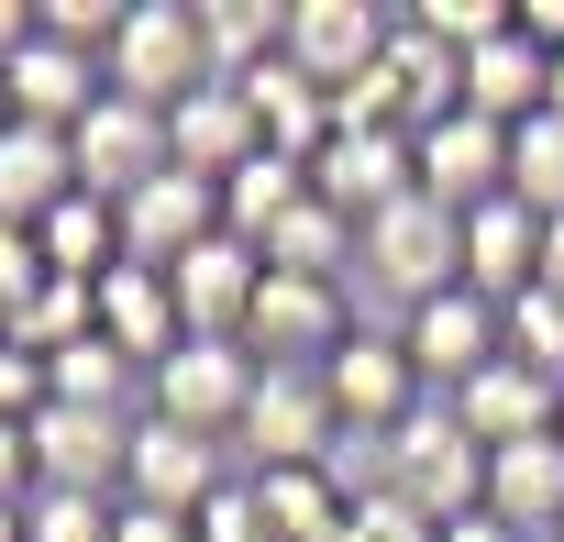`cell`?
<instances>
[{"mask_svg":"<svg viewBox=\"0 0 564 542\" xmlns=\"http://www.w3.org/2000/svg\"><path fill=\"white\" fill-rule=\"evenodd\" d=\"M388 498H410L432 531L476 520V509H487V443H476L443 399H421V410L388 432Z\"/></svg>","mask_w":564,"mask_h":542,"instance_id":"1","label":"cell"},{"mask_svg":"<svg viewBox=\"0 0 564 542\" xmlns=\"http://www.w3.org/2000/svg\"><path fill=\"white\" fill-rule=\"evenodd\" d=\"M355 278H377L399 311H421V300L465 289V210H443L432 188H410L399 210H377V221H366V243H355Z\"/></svg>","mask_w":564,"mask_h":542,"instance_id":"2","label":"cell"},{"mask_svg":"<svg viewBox=\"0 0 564 542\" xmlns=\"http://www.w3.org/2000/svg\"><path fill=\"white\" fill-rule=\"evenodd\" d=\"M111 89H122V100H144V111H177L188 89H210V45H199V12H177V0H122Z\"/></svg>","mask_w":564,"mask_h":542,"instance_id":"3","label":"cell"},{"mask_svg":"<svg viewBox=\"0 0 564 542\" xmlns=\"http://www.w3.org/2000/svg\"><path fill=\"white\" fill-rule=\"evenodd\" d=\"M311 188L366 232L377 210H399V199L421 188V144H410V133H388V122H333V144L311 155Z\"/></svg>","mask_w":564,"mask_h":542,"instance_id":"4","label":"cell"},{"mask_svg":"<svg viewBox=\"0 0 564 542\" xmlns=\"http://www.w3.org/2000/svg\"><path fill=\"white\" fill-rule=\"evenodd\" d=\"M254 377H265V366H254L243 344H199V333H188V344H177L144 388H155V421L232 443V432H243V410H254Z\"/></svg>","mask_w":564,"mask_h":542,"instance_id":"5","label":"cell"},{"mask_svg":"<svg viewBox=\"0 0 564 542\" xmlns=\"http://www.w3.org/2000/svg\"><path fill=\"white\" fill-rule=\"evenodd\" d=\"M333 432H344V410H333V388H322L311 366H265V377H254V410H243L232 443H243L254 476H276V465H322Z\"/></svg>","mask_w":564,"mask_h":542,"instance_id":"6","label":"cell"},{"mask_svg":"<svg viewBox=\"0 0 564 542\" xmlns=\"http://www.w3.org/2000/svg\"><path fill=\"white\" fill-rule=\"evenodd\" d=\"M399 344H410V366H421V388H432V399L476 388V377L509 355V333H498V300H476V289H443V300L399 311Z\"/></svg>","mask_w":564,"mask_h":542,"instance_id":"7","label":"cell"},{"mask_svg":"<svg viewBox=\"0 0 564 542\" xmlns=\"http://www.w3.org/2000/svg\"><path fill=\"white\" fill-rule=\"evenodd\" d=\"M355 344V322H344V289H322V278H265L254 289V322H243V355L254 366H333Z\"/></svg>","mask_w":564,"mask_h":542,"instance_id":"8","label":"cell"},{"mask_svg":"<svg viewBox=\"0 0 564 542\" xmlns=\"http://www.w3.org/2000/svg\"><path fill=\"white\" fill-rule=\"evenodd\" d=\"M199 243H221V188L210 177L166 166V177H144L122 199V265H166V278H177Z\"/></svg>","mask_w":564,"mask_h":542,"instance_id":"9","label":"cell"},{"mask_svg":"<svg viewBox=\"0 0 564 542\" xmlns=\"http://www.w3.org/2000/svg\"><path fill=\"white\" fill-rule=\"evenodd\" d=\"M232 487V454L210 443V432H177V421H133V476H122V498L133 509H177V520H199L210 498Z\"/></svg>","mask_w":564,"mask_h":542,"instance_id":"10","label":"cell"},{"mask_svg":"<svg viewBox=\"0 0 564 542\" xmlns=\"http://www.w3.org/2000/svg\"><path fill=\"white\" fill-rule=\"evenodd\" d=\"M166 166H177V155H166V111H144V100L111 89V100L78 122V188H89V199L122 210V199H133L144 177H166Z\"/></svg>","mask_w":564,"mask_h":542,"instance_id":"11","label":"cell"},{"mask_svg":"<svg viewBox=\"0 0 564 542\" xmlns=\"http://www.w3.org/2000/svg\"><path fill=\"white\" fill-rule=\"evenodd\" d=\"M34 476H45V487H78V498H122V476H133V421L45 399V421H34Z\"/></svg>","mask_w":564,"mask_h":542,"instance_id":"12","label":"cell"},{"mask_svg":"<svg viewBox=\"0 0 564 542\" xmlns=\"http://www.w3.org/2000/svg\"><path fill=\"white\" fill-rule=\"evenodd\" d=\"M388 45H399V12H366V0H300V12H289V67L322 78L333 100H344Z\"/></svg>","mask_w":564,"mask_h":542,"instance_id":"13","label":"cell"},{"mask_svg":"<svg viewBox=\"0 0 564 542\" xmlns=\"http://www.w3.org/2000/svg\"><path fill=\"white\" fill-rule=\"evenodd\" d=\"M0 100H12V122L78 133V122L111 100V67H100V56H78V45H56V34H34L12 67H0Z\"/></svg>","mask_w":564,"mask_h":542,"instance_id":"14","label":"cell"},{"mask_svg":"<svg viewBox=\"0 0 564 542\" xmlns=\"http://www.w3.org/2000/svg\"><path fill=\"white\" fill-rule=\"evenodd\" d=\"M421 188H432L443 210H487V199H509V122H487V111H443V122L421 133Z\"/></svg>","mask_w":564,"mask_h":542,"instance_id":"15","label":"cell"},{"mask_svg":"<svg viewBox=\"0 0 564 542\" xmlns=\"http://www.w3.org/2000/svg\"><path fill=\"white\" fill-rule=\"evenodd\" d=\"M322 388H333V410H344V421H366V432H399V421L432 399V388H421V366H410V344H399V333H366V322H355V344L322 366Z\"/></svg>","mask_w":564,"mask_h":542,"instance_id":"16","label":"cell"},{"mask_svg":"<svg viewBox=\"0 0 564 542\" xmlns=\"http://www.w3.org/2000/svg\"><path fill=\"white\" fill-rule=\"evenodd\" d=\"M166 155L188 166V177H232V166H254L265 155V122H254V100L232 89V78H210V89H188L177 111H166Z\"/></svg>","mask_w":564,"mask_h":542,"instance_id":"17","label":"cell"},{"mask_svg":"<svg viewBox=\"0 0 564 542\" xmlns=\"http://www.w3.org/2000/svg\"><path fill=\"white\" fill-rule=\"evenodd\" d=\"M100 344L133 355L144 377L188 344V311H177V278H166V265H111V278H100Z\"/></svg>","mask_w":564,"mask_h":542,"instance_id":"18","label":"cell"},{"mask_svg":"<svg viewBox=\"0 0 564 542\" xmlns=\"http://www.w3.org/2000/svg\"><path fill=\"white\" fill-rule=\"evenodd\" d=\"M443 410H454L487 454H509V443H531V432H564V388H553V377H531V366H509V355H498L476 388H454Z\"/></svg>","mask_w":564,"mask_h":542,"instance_id":"19","label":"cell"},{"mask_svg":"<svg viewBox=\"0 0 564 542\" xmlns=\"http://www.w3.org/2000/svg\"><path fill=\"white\" fill-rule=\"evenodd\" d=\"M487 520H509L520 542H564V432L487 454Z\"/></svg>","mask_w":564,"mask_h":542,"instance_id":"20","label":"cell"},{"mask_svg":"<svg viewBox=\"0 0 564 542\" xmlns=\"http://www.w3.org/2000/svg\"><path fill=\"white\" fill-rule=\"evenodd\" d=\"M254 289H265V254L254 243H199L188 265H177V311H188V333L199 344H243V322H254Z\"/></svg>","mask_w":564,"mask_h":542,"instance_id":"21","label":"cell"},{"mask_svg":"<svg viewBox=\"0 0 564 542\" xmlns=\"http://www.w3.org/2000/svg\"><path fill=\"white\" fill-rule=\"evenodd\" d=\"M78 199V133H45V122H12L0 133V221L45 232L56 210Z\"/></svg>","mask_w":564,"mask_h":542,"instance_id":"22","label":"cell"},{"mask_svg":"<svg viewBox=\"0 0 564 542\" xmlns=\"http://www.w3.org/2000/svg\"><path fill=\"white\" fill-rule=\"evenodd\" d=\"M465 289L476 300H520V289H542V210L531 199H487V210H465Z\"/></svg>","mask_w":564,"mask_h":542,"instance_id":"23","label":"cell"},{"mask_svg":"<svg viewBox=\"0 0 564 542\" xmlns=\"http://www.w3.org/2000/svg\"><path fill=\"white\" fill-rule=\"evenodd\" d=\"M355 243H366V232H355V221H344V210H333V199L311 188V199H300L289 221H276V232L254 243V254H265V278H322V289H344Z\"/></svg>","mask_w":564,"mask_h":542,"instance_id":"24","label":"cell"},{"mask_svg":"<svg viewBox=\"0 0 564 542\" xmlns=\"http://www.w3.org/2000/svg\"><path fill=\"white\" fill-rule=\"evenodd\" d=\"M300 199H311V166L265 144L254 166H232V177H221V232H232V243H265V232H276V221H289Z\"/></svg>","mask_w":564,"mask_h":542,"instance_id":"25","label":"cell"},{"mask_svg":"<svg viewBox=\"0 0 564 542\" xmlns=\"http://www.w3.org/2000/svg\"><path fill=\"white\" fill-rule=\"evenodd\" d=\"M254 498H265L276 542H344V520H355V498L322 465H276V476H254Z\"/></svg>","mask_w":564,"mask_h":542,"instance_id":"26","label":"cell"},{"mask_svg":"<svg viewBox=\"0 0 564 542\" xmlns=\"http://www.w3.org/2000/svg\"><path fill=\"white\" fill-rule=\"evenodd\" d=\"M34 243H45V265H56V278H78V289H100L111 265H122V210L78 188V199H67V210H56V221H45Z\"/></svg>","mask_w":564,"mask_h":542,"instance_id":"27","label":"cell"},{"mask_svg":"<svg viewBox=\"0 0 564 542\" xmlns=\"http://www.w3.org/2000/svg\"><path fill=\"white\" fill-rule=\"evenodd\" d=\"M45 377H56V399H67V410H111V421H144V410H133V377H144V366H133V355H111L100 333H89V344H67Z\"/></svg>","mask_w":564,"mask_h":542,"instance_id":"28","label":"cell"},{"mask_svg":"<svg viewBox=\"0 0 564 542\" xmlns=\"http://www.w3.org/2000/svg\"><path fill=\"white\" fill-rule=\"evenodd\" d=\"M509 199H531L542 221H564V111H531L509 133Z\"/></svg>","mask_w":564,"mask_h":542,"instance_id":"29","label":"cell"},{"mask_svg":"<svg viewBox=\"0 0 564 542\" xmlns=\"http://www.w3.org/2000/svg\"><path fill=\"white\" fill-rule=\"evenodd\" d=\"M498 333H509V366H531V377L564 388V300H553V289H520V300L498 311Z\"/></svg>","mask_w":564,"mask_h":542,"instance_id":"30","label":"cell"},{"mask_svg":"<svg viewBox=\"0 0 564 542\" xmlns=\"http://www.w3.org/2000/svg\"><path fill=\"white\" fill-rule=\"evenodd\" d=\"M122 498H78V487H34L23 498V542H111Z\"/></svg>","mask_w":564,"mask_h":542,"instance_id":"31","label":"cell"},{"mask_svg":"<svg viewBox=\"0 0 564 542\" xmlns=\"http://www.w3.org/2000/svg\"><path fill=\"white\" fill-rule=\"evenodd\" d=\"M322 476H333L344 498H388V432L344 421V432H333V454H322Z\"/></svg>","mask_w":564,"mask_h":542,"instance_id":"32","label":"cell"},{"mask_svg":"<svg viewBox=\"0 0 564 542\" xmlns=\"http://www.w3.org/2000/svg\"><path fill=\"white\" fill-rule=\"evenodd\" d=\"M199 542H276V520H265V498H254V476H232L210 509H199Z\"/></svg>","mask_w":564,"mask_h":542,"instance_id":"33","label":"cell"},{"mask_svg":"<svg viewBox=\"0 0 564 542\" xmlns=\"http://www.w3.org/2000/svg\"><path fill=\"white\" fill-rule=\"evenodd\" d=\"M45 399H56L45 355H23V344H0V421H45Z\"/></svg>","mask_w":564,"mask_h":542,"instance_id":"34","label":"cell"},{"mask_svg":"<svg viewBox=\"0 0 564 542\" xmlns=\"http://www.w3.org/2000/svg\"><path fill=\"white\" fill-rule=\"evenodd\" d=\"M45 278H56V265H45V243H34L23 221H0V311H23Z\"/></svg>","mask_w":564,"mask_h":542,"instance_id":"35","label":"cell"},{"mask_svg":"<svg viewBox=\"0 0 564 542\" xmlns=\"http://www.w3.org/2000/svg\"><path fill=\"white\" fill-rule=\"evenodd\" d=\"M344 542H443L410 498H355V520H344Z\"/></svg>","mask_w":564,"mask_h":542,"instance_id":"36","label":"cell"},{"mask_svg":"<svg viewBox=\"0 0 564 542\" xmlns=\"http://www.w3.org/2000/svg\"><path fill=\"white\" fill-rule=\"evenodd\" d=\"M34 421H0V498H34Z\"/></svg>","mask_w":564,"mask_h":542,"instance_id":"37","label":"cell"},{"mask_svg":"<svg viewBox=\"0 0 564 542\" xmlns=\"http://www.w3.org/2000/svg\"><path fill=\"white\" fill-rule=\"evenodd\" d=\"M111 542H199V520H177V509H133L122 498V531Z\"/></svg>","mask_w":564,"mask_h":542,"instance_id":"38","label":"cell"},{"mask_svg":"<svg viewBox=\"0 0 564 542\" xmlns=\"http://www.w3.org/2000/svg\"><path fill=\"white\" fill-rule=\"evenodd\" d=\"M34 34H45V12H23V0H0V67H12V56H23Z\"/></svg>","mask_w":564,"mask_h":542,"instance_id":"39","label":"cell"},{"mask_svg":"<svg viewBox=\"0 0 564 542\" xmlns=\"http://www.w3.org/2000/svg\"><path fill=\"white\" fill-rule=\"evenodd\" d=\"M542 289L564 300V221H542Z\"/></svg>","mask_w":564,"mask_h":542,"instance_id":"40","label":"cell"},{"mask_svg":"<svg viewBox=\"0 0 564 542\" xmlns=\"http://www.w3.org/2000/svg\"><path fill=\"white\" fill-rule=\"evenodd\" d=\"M443 542H520V531H509V520H487V509H476V520H454V531H443Z\"/></svg>","mask_w":564,"mask_h":542,"instance_id":"41","label":"cell"},{"mask_svg":"<svg viewBox=\"0 0 564 542\" xmlns=\"http://www.w3.org/2000/svg\"><path fill=\"white\" fill-rule=\"evenodd\" d=\"M0 542H23V498H0Z\"/></svg>","mask_w":564,"mask_h":542,"instance_id":"42","label":"cell"},{"mask_svg":"<svg viewBox=\"0 0 564 542\" xmlns=\"http://www.w3.org/2000/svg\"><path fill=\"white\" fill-rule=\"evenodd\" d=\"M553 111H564V56H553Z\"/></svg>","mask_w":564,"mask_h":542,"instance_id":"43","label":"cell"},{"mask_svg":"<svg viewBox=\"0 0 564 542\" xmlns=\"http://www.w3.org/2000/svg\"><path fill=\"white\" fill-rule=\"evenodd\" d=\"M0 133H12V100H0Z\"/></svg>","mask_w":564,"mask_h":542,"instance_id":"44","label":"cell"},{"mask_svg":"<svg viewBox=\"0 0 564 542\" xmlns=\"http://www.w3.org/2000/svg\"><path fill=\"white\" fill-rule=\"evenodd\" d=\"M0 344H12V311H0Z\"/></svg>","mask_w":564,"mask_h":542,"instance_id":"45","label":"cell"}]
</instances>
